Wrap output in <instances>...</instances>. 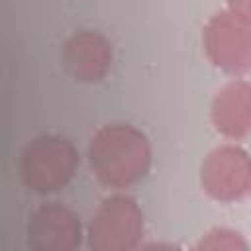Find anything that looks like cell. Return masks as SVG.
I'll use <instances>...</instances> for the list:
<instances>
[{"mask_svg": "<svg viewBox=\"0 0 251 251\" xmlns=\"http://www.w3.org/2000/svg\"><path fill=\"white\" fill-rule=\"evenodd\" d=\"M78 169V151L75 143L59 133H41L31 137L20 151L18 171L24 186L39 196L63 190Z\"/></svg>", "mask_w": 251, "mask_h": 251, "instance_id": "cell-2", "label": "cell"}, {"mask_svg": "<svg viewBox=\"0 0 251 251\" xmlns=\"http://www.w3.org/2000/svg\"><path fill=\"white\" fill-rule=\"evenodd\" d=\"M202 47L208 61L231 76L251 71V24L227 8L208 18L202 29Z\"/></svg>", "mask_w": 251, "mask_h": 251, "instance_id": "cell-4", "label": "cell"}, {"mask_svg": "<svg viewBox=\"0 0 251 251\" xmlns=\"http://www.w3.org/2000/svg\"><path fill=\"white\" fill-rule=\"evenodd\" d=\"M243 235L229 227H214L196 243V249H247Z\"/></svg>", "mask_w": 251, "mask_h": 251, "instance_id": "cell-9", "label": "cell"}, {"mask_svg": "<svg viewBox=\"0 0 251 251\" xmlns=\"http://www.w3.org/2000/svg\"><path fill=\"white\" fill-rule=\"evenodd\" d=\"M114 63L110 39L96 29L73 31L61 47V65L67 76L78 84L102 82Z\"/></svg>", "mask_w": 251, "mask_h": 251, "instance_id": "cell-7", "label": "cell"}, {"mask_svg": "<svg viewBox=\"0 0 251 251\" xmlns=\"http://www.w3.org/2000/svg\"><path fill=\"white\" fill-rule=\"evenodd\" d=\"M145 218L137 200L124 192L104 196L86 224V243L92 251H131L141 245Z\"/></svg>", "mask_w": 251, "mask_h": 251, "instance_id": "cell-3", "label": "cell"}, {"mask_svg": "<svg viewBox=\"0 0 251 251\" xmlns=\"http://www.w3.org/2000/svg\"><path fill=\"white\" fill-rule=\"evenodd\" d=\"M227 10L251 24V0H227Z\"/></svg>", "mask_w": 251, "mask_h": 251, "instance_id": "cell-10", "label": "cell"}, {"mask_svg": "<svg viewBox=\"0 0 251 251\" xmlns=\"http://www.w3.org/2000/svg\"><path fill=\"white\" fill-rule=\"evenodd\" d=\"M86 157L102 186L126 190L147 178L153 165V145L141 127L110 122L90 135Z\"/></svg>", "mask_w": 251, "mask_h": 251, "instance_id": "cell-1", "label": "cell"}, {"mask_svg": "<svg viewBox=\"0 0 251 251\" xmlns=\"http://www.w3.org/2000/svg\"><path fill=\"white\" fill-rule=\"evenodd\" d=\"M210 122L214 129L229 141L251 135V82L233 76L212 98Z\"/></svg>", "mask_w": 251, "mask_h": 251, "instance_id": "cell-8", "label": "cell"}, {"mask_svg": "<svg viewBox=\"0 0 251 251\" xmlns=\"http://www.w3.org/2000/svg\"><path fill=\"white\" fill-rule=\"evenodd\" d=\"M84 237L78 214L61 202H43L27 216L25 239L33 251H75Z\"/></svg>", "mask_w": 251, "mask_h": 251, "instance_id": "cell-6", "label": "cell"}, {"mask_svg": "<svg viewBox=\"0 0 251 251\" xmlns=\"http://www.w3.org/2000/svg\"><path fill=\"white\" fill-rule=\"evenodd\" d=\"M200 186L220 204L243 200L251 192V155L241 145L214 147L200 163Z\"/></svg>", "mask_w": 251, "mask_h": 251, "instance_id": "cell-5", "label": "cell"}]
</instances>
